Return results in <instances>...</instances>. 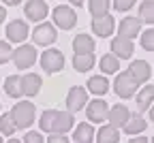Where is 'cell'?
Listing matches in <instances>:
<instances>
[{
	"label": "cell",
	"instance_id": "6da1fadb",
	"mask_svg": "<svg viewBox=\"0 0 154 143\" xmlns=\"http://www.w3.org/2000/svg\"><path fill=\"white\" fill-rule=\"evenodd\" d=\"M75 124V117L69 111H58V109H47L41 113V120H38V126L41 130L54 135V132H62L66 135Z\"/></svg>",
	"mask_w": 154,
	"mask_h": 143
},
{
	"label": "cell",
	"instance_id": "7a4b0ae2",
	"mask_svg": "<svg viewBox=\"0 0 154 143\" xmlns=\"http://www.w3.org/2000/svg\"><path fill=\"white\" fill-rule=\"evenodd\" d=\"M34 105L28 103V100H22V103H15V107L11 109V117L15 122L17 128H28L34 122Z\"/></svg>",
	"mask_w": 154,
	"mask_h": 143
},
{
	"label": "cell",
	"instance_id": "3957f363",
	"mask_svg": "<svg viewBox=\"0 0 154 143\" xmlns=\"http://www.w3.org/2000/svg\"><path fill=\"white\" fill-rule=\"evenodd\" d=\"M137 88H139V84L133 79V75L128 71L118 73V77H116V81H113V90H116V94H118L120 98H131L135 92H137Z\"/></svg>",
	"mask_w": 154,
	"mask_h": 143
},
{
	"label": "cell",
	"instance_id": "277c9868",
	"mask_svg": "<svg viewBox=\"0 0 154 143\" xmlns=\"http://www.w3.org/2000/svg\"><path fill=\"white\" fill-rule=\"evenodd\" d=\"M41 66H43V71L49 73V75L60 73V71L64 68V56H62V51H60V49H47V51H43V56H41Z\"/></svg>",
	"mask_w": 154,
	"mask_h": 143
},
{
	"label": "cell",
	"instance_id": "5b68a950",
	"mask_svg": "<svg viewBox=\"0 0 154 143\" xmlns=\"http://www.w3.org/2000/svg\"><path fill=\"white\" fill-rule=\"evenodd\" d=\"M51 17H54V24H56L58 28H62V30H71V28H75V24H77L75 11H73L71 7H66V5L56 7Z\"/></svg>",
	"mask_w": 154,
	"mask_h": 143
},
{
	"label": "cell",
	"instance_id": "8992f818",
	"mask_svg": "<svg viewBox=\"0 0 154 143\" xmlns=\"http://www.w3.org/2000/svg\"><path fill=\"white\" fill-rule=\"evenodd\" d=\"M13 62L17 68H30L36 62V49L32 45H19L13 51Z\"/></svg>",
	"mask_w": 154,
	"mask_h": 143
},
{
	"label": "cell",
	"instance_id": "52a82bcc",
	"mask_svg": "<svg viewBox=\"0 0 154 143\" xmlns=\"http://www.w3.org/2000/svg\"><path fill=\"white\" fill-rule=\"evenodd\" d=\"M86 103H88V92H86V88L75 86V88L69 90V94H66V109H69V113L82 111V109L86 107Z\"/></svg>",
	"mask_w": 154,
	"mask_h": 143
},
{
	"label": "cell",
	"instance_id": "ba28073f",
	"mask_svg": "<svg viewBox=\"0 0 154 143\" xmlns=\"http://www.w3.org/2000/svg\"><path fill=\"white\" fill-rule=\"evenodd\" d=\"M58 38V32L54 28V24H38L34 30H32V41L34 45H51L54 41Z\"/></svg>",
	"mask_w": 154,
	"mask_h": 143
},
{
	"label": "cell",
	"instance_id": "9c48e42d",
	"mask_svg": "<svg viewBox=\"0 0 154 143\" xmlns=\"http://www.w3.org/2000/svg\"><path fill=\"white\" fill-rule=\"evenodd\" d=\"M86 113H88V120H90V122H94V124H101V122L107 120L109 107H107L105 100L94 98V100H90V103H88V111H86Z\"/></svg>",
	"mask_w": 154,
	"mask_h": 143
},
{
	"label": "cell",
	"instance_id": "30bf717a",
	"mask_svg": "<svg viewBox=\"0 0 154 143\" xmlns=\"http://www.w3.org/2000/svg\"><path fill=\"white\" fill-rule=\"evenodd\" d=\"M24 13L30 22H43L47 17V5L45 0H28L26 7H24Z\"/></svg>",
	"mask_w": 154,
	"mask_h": 143
},
{
	"label": "cell",
	"instance_id": "8fae6325",
	"mask_svg": "<svg viewBox=\"0 0 154 143\" xmlns=\"http://www.w3.org/2000/svg\"><path fill=\"white\" fill-rule=\"evenodd\" d=\"M26 36H28V24L24 19H13L7 26V38L13 41V43H24Z\"/></svg>",
	"mask_w": 154,
	"mask_h": 143
},
{
	"label": "cell",
	"instance_id": "7c38bea8",
	"mask_svg": "<svg viewBox=\"0 0 154 143\" xmlns=\"http://www.w3.org/2000/svg\"><path fill=\"white\" fill-rule=\"evenodd\" d=\"M111 51H113V56L118 58V60H120V58H122V60L131 58L133 51H135L133 41H131V38H124V36H116V38L111 41Z\"/></svg>",
	"mask_w": 154,
	"mask_h": 143
},
{
	"label": "cell",
	"instance_id": "4fadbf2b",
	"mask_svg": "<svg viewBox=\"0 0 154 143\" xmlns=\"http://www.w3.org/2000/svg\"><path fill=\"white\" fill-rule=\"evenodd\" d=\"M128 117H131V111H128L126 105H113V107L109 109V113H107L109 124L116 126V128H122L126 122H128Z\"/></svg>",
	"mask_w": 154,
	"mask_h": 143
},
{
	"label": "cell",
	"instance_id": "5bb4252c",
	"mask_svg": "<svg viewBox=\"0 0 154 143\" xmlns=\"http://www.w3.org/2000/svg\"><path fill=\"white\" fill-rule=\"evenodd\" d=\"M113 26H116V22H113V17H111L109 13L103 15V17H94V19H92V32L99 34L101 38L109 36V34L113 32Z\"/></svg>",
	"mask_w": 154,
	"mask_h": 143
},
{
	"label": "cell",
	"instance_id": "9a60e30c",
	"mask_svg": "<svg viewBox=\"0 0 154 143\" xmlns=\"http://www.w3.org/2000/svg\"><path fill=\"white\" fill-rule=\"evenodd\" d=\"M118 32H120V36H124V38H135L139 32H141V19L139 17H124L122 22H120V28H118Z\"/></svg>",
	"mask_w": 154,
	"mask_h": 143
},
{
	"label": "cell",
	"instance_id": "2e32d148",
	"mask_svg": "<svg viewBox=\"0 0 154 143\" xmlns=\"http://www.w3.org/2000/svg\"><path fill=\"white\" fill-rule=\"evenodd\" d=\"M128 73L133 75V79L137 81V84H146L150 79V75H152V68H150V64L146 60H135V62H131V66H128Z\"/></svg>",
	"mask_w": 154,
	"mask_h": 143
},
{
	"label": "cell",
	"instance_id": "e0dca14e",
	"mask_svg": "<svg viewBox=\"0 0 154 143\" xmlns=\"http://www.w3.org/2000/svg\"><path fill=\"white\" fill-rule=\"evenodd\" d=\"M41 86H43V79L36 73H28V75L22 77V92H24V96H36L38 90H41Z\"/></svg>",
	"mask_w": 154,
	"mask_h": 143
},
{
	"label": "cell",
	"instance_id": "ac0fdd59",
	"mask_svg": "<svg viewBox=\"0 0 154 143\" xmlns=\"http://www.w3.org/2000/svg\"><path fill=\"white\" fill-rule=\"evenodd\" d=\"M94 137H96V132H94L92 124H88V122H84V124H79V126H75V132H73L75 143H92Z\"/></svg>",
	"mask_w": 154,
	"mask_h": 143
},
{
	"label": "cell",
	"instance_id": "d6986e66",
	"mask_svg": "<svg viewBox=\"0 0 154 143\" xmlns=\"http://www.w3.org/2000/svg\"><path fill=\"white\" fill-rule=\"evenodd\" d=\"M73 49H75V53H92L94 51V38L90 34H77L73 38Z\"/></svg>",
	"mask_w": 154,
	"mask_h": 143
},
{
	"label": "cell",
	"instance_id": "ffe728a7",
	"mask_svg": "<svg viewBox=\"0 0 154 143\" xmlns=\"http://www.w3.org/2000/svg\"><path fill=\"white\" fill-rule=\"evenodd\" d=\"M94 139H96V143H118L120 141V132H118L116 126L107 124V126H101L99 128V132H96Z\"/></svg>",
	"mask_w": 154,
	"mask_h": 143
},
{
	"label": "cell",
	"instance_id": "44dd1931",
	"mask_svg": "<svg viewBox=\"0 0 154 143\" xmlns=\"http://www.w3.org/2000/svg\"><path fill=\"white\" fill-rule=\"evenodd\" d=\"M88 92L96 94V96H103L109 92V81L103 77V75H94L88 79Z\"/></svg>",
	"mask_w": 154,
	"mask_h": 143
},
{
	"label": "cell",
	"instance_id": "7402d4cb",
	"mask_svg": "<svg viewBox=\"0 0 154 143\" xmlns=\"http://www.w3.org/2000/svg\"><path fill=\"white\" fill-rule=\"evenodd\" d=\"M5 92H7V96H11V98L24 96V92H22V77H19V75H9V77L5 79Z\"/></svg>",
	"mask_w": 154,
	"mask_h": 143
},
{
	"label": "cell",
	"instance_id": "603a6c76",
	"mask_svg": "<svg viewBox=\"0 0 154 143\" xmlns=\"http://www.w3.org/2000/svg\"><path fill=\"white\" fill-rule=\"evenodd\" d=\"M154 103V86H143L137 94V109L139 111H148Z\"/></svg>",
	"mask_w": 154,
	"mask_h": 143
},
{
	"label": "cell",
	"instance_id": "cb8c5ba5",
	"mask_svg": "<svg viewBox=\"0 0 154 143\" xmlns=\"http://www.w3.org/2000/svg\"><path fill=\"white\" fill-rule=\"evenodd\" d=\"M94 53H75L73 56V66L75 71H79V73H88L92 66H94Z\"/></svg>",
	"mask_w": 154,
	"mask_h": 143
},
{
	"label": "cell",
	"instance_id": "d4e9b609",
	"mask_svg": "<svg viewBox=\"0 0 154 143\" xmlns=\"http://www.w3.org/2000/svg\"><path fill=\"white\" fill-rule=\"evenodd\" d=\"M146 126H148V122L137 113V115H131V117H128V122H126L122 128H124V132H126V135H141V132L146 130Z\"/></svg>",
	"mask_w": 154,
	"mask_h": 143
},
{
	"label": "cell",
	"instance_id": "484cf974",
	"mask_svg": "<svg viewBox=\"0 0 154 143\" xmlns=\"http://www.w3.org/2000/svg\"><path fill=\"white\" fill-rule=\"evenodd\" d=\"M99 66H101V71H103L105 75H111V73H118L120 62H118V58H116L113 53H107V56H103V58H101Z\"/></svg>",
	"mask_w": 154,
	"mask_h": 143
},
{
	"label": "cell",
	"instance_id": "4316f807",
	"mask_svg": "<svg viewBox=\"0 0 154 143\" xmlns=\"http://www.w3.org/2000/svg\"><path fill=\"white\" fill-rule=\"evenodd\" d=\"M109 7H111L109 0H90V2H88V9H90L92 17H103V15H107Z\"/></svg>",
	"mask_w": 154,
	"mask_h": 143
},
{
	"label": "cell",
	"instance_id": "83f0119b",
	"mask_svg": "<svg viewBox=\"0 0 154 143\" xmlns=\"http://www.w3.org/2000/svg\"><path fill=\"white\" fill-rule=\"evenodd\" d=\"M139 19L143 24H154V0H143V2H141Z\"/></svg>",
	"mask_w": 154,
	"mask_h": 143
},
{
	"label": "cell",
	"instance_id": "f1b7e54d",
	"mask_svg": "<svg viewBox=\"0 0 154 143\" xmlns=\"http://www.w3.org/2000/svg\"><path fill=\"white\" fill-rule=\"evenodd\" d=\"M15 130H17V126H15L11 113H2V115H0V132L7 135V137H11Z\"/></svg>",
	"mask_w": 154,
	"mask_h": 143
},
{
	"label": "cell",
	"instance_id": "f546056e",
	"mask_svg": "<svg viewBox=\"0 0 154 143\" xmlns=\"http://www.w3.org/2000/svg\"><path fill=\"white\" fill-rule=\"evenodd\" d=\"M141 47H143L146 51H154V30H152V28L141 34Z\"/></svg>",
	"mask_w": 154,
	"mask_h": 143
},
{
	"label": "cell",
	"instance_id": "4dcf8cb0",
	"mask_svg": "<svg viewBox=\"0 0 154 143\" xmlns=\"http://www.w3.org/2000/svg\"><path fill=\"white\" fill-rule=\"evenodd\" d=\"M11 58H13V49H11V45L7 43V41H0V64L9 62Z\"/></svg>",
	"mask_w": 154,
	"mask_h": 143
},
{
	"label": "cell",
	"instance_id": "1f68e13d",
	"mask_svg": "<svg viewBox=\"0 0 154 143\" xmlns=\"http://www.w3.org/2000/svg\"><path fill=\"white\" fill-rule=\"evenodd\" d=\"M113 7H116V11H128V9H133L135 7V0H113Z\"/></svg>",
	"mask_w": 154,
	"mask_h": 143
},
{
	"label": "cell",
	"instance_id": "d6a6232c",
	"mask_svg": "<svg viewBox=\"0 0 154 143\" xmlns=\"http://www.w3.org/2000/svg\"><path fill=\"white\" fill-rule=\"evenodd\" d=\"M24 143H45V141H43V135H41V132H36V130H30V132H26V137H24Z\"/></svg>",
	"mask_w": 154,
	"mask_h": 143
},
{
	"label": "cell",
	"instance_id": "836d02e7",
	"mask_svg": "<svg viewBox=\"0 0 154 143\" xmlns=\"http://www.w3.org/2000/svg\"><path fill=\"white\" fill-rule=\"evenodd\" d=\"M47 143H69V139L62 132H54L51 137H47Z\"/></svg>",
	"mask_w": 154,
	"mask_h": 143
},
{
	"label": "cell",
	"instance_id": "e575fe53",
	"mask_svg": "<svg viewBox=\"0 0 154 143\" xmlns=\"http://www.w3.org/2000/svg\"><path fill=\"white\" fill-rule=\"evenodd\" d=\"M128 143H148V139H146V137H133Z\"/></svg>",
	"mask_w": 154,
	"mask_h": 143
},
{
	"label": "cell",
	"instance_id": "d590c367",
	"mask_svg": "<svg viewBox=\"0 0 154 143\" xmlns=\"http://www.w3.org/2000/svg\"><path fill=\"white\" fill-rule=\"evenodd\" d=\"M5 17H7V9H5V7H0V24L5 22Z\"/></svg>",
	"mask_w": 154,
	"mask_h": 143
},
{
	"label": "cell",
	"instance_id": "8d00e7d4",
	"mask_svg": "<svg viewBox=\"0 0 154 143\" xmlns=\"http://www.w3.org/2000/svg\"><path fill=\"white\" fill-rule=\"evenodd\" d=\"M22 0H5V5H9V7H17Z\"/></svg>",
	"mask_w": 154,
	"mask_h": 143
},
{
	"label": "cell",
	"instance_id": "74e56055",
	"mask_svg": "<svg viewBox=\"0 0 154 143\" xmlns=\"http://www.w3.org/2000/svg\"><path fill=\"white\" fill-rule=\"evenodd\" d=\"M82 2H84V0H71V5H73V7H82Z\"/></svg>",
	"mask_w": 154,
	"mask_h": 143
},
{
	"label": "cell",
	"instance_id": "f35d334b",
	"mask_svg": "<svg viewBox=\"0 0 154 143\" xmlns=\"http://www.w3.org/2000/svg\"><path fill=\"white\" fill-rule=\"evenodd\" d=\"M150 117H152V122H154V103H152V107H150Z\"/></svg>",
	"mask_w": 154,
	"mask_h": 143
},
{
	"label": "cell",
	"instance_id": "ab89813d",
	"mask_svg": "<svg viewBox=\"0 0 154 143\" xmlns=\"http://www.w3.org/2000/svg\"><path fill=\"white\" fill-rule=\"evenodd\" d=\"M9 143H22V141H17V139H11V141H9Z\"/></svg>",
	"mask_w": 154,
	"mask_h": 143
},
{
	"label": "cell",
	"instance_id": "60d3db41",
	"mask_svg": "<svg viewBox=\"0 0 154 143\" xmlns=\"http://www.w3.org/2000/svg\"><path fill=\"white\" fill-rule=\"evenodd\" d=\"M0 143H2V137H0Z\"/></svg>",
	"mask_w": 154,
	"mask_h": 143
},
{
	"label": "cell",
	"instance_id": "b9f144b4",
	"mask_svg": "<svg viewBox=\"0 0 154 143\" xmlns=\"http://www.w3.org/2000/svg\"><path fill=\"white\" fill-rule=\"evenodd\" d=\"M152 143H154V137H152Z\"/></svg>",
	"mask_w": 154,
	"mask_h": 143
}]
</instances>
